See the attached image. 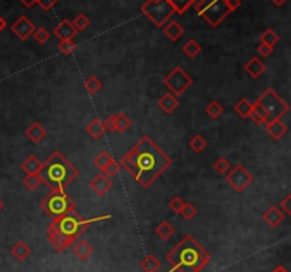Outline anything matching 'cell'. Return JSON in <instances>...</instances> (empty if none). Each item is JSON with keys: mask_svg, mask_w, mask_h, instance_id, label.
<instances>
[{"mask_svg": "<svg viewBox=\"0 0 291 272\" xmlns=\"http://www.w3.org/2000/svg\"><path fill=\"white\" fill-rule=\"evenodd\" d=\"M195 2L197 0H169V3L175 9V13H179V15H183Z\"/></svg>", "mask_w": 291, "mask_h": 272, "instance_id": "836d02e7", "label": "cell"}, {"mask_svg": "<svg viewBox=\"0 0 291 272\" xmlns=\"http://www.w3.org/2000/svg\"><path fill=\"white\" fill-rule=\"evenodd\" d=\"M185 205V201L182 200L179 195H176V197H173L172 200L169 201V208L172 209L175 214H179L181 212L182 207Z\"/></svg>", "mask_w": 291, "mask_h": 272, "instance_id": "b9f144b4", "label": "cell"}, {"mask_svg": "<svg viewBox=\"0 0 291 272\" xmlns=\"http://www.w3.org/2000/svg\"><path fill=\"white\" fill-rule=\"evenodd\" d=\"M284 218L285 215L283 214V211L278 208V207H270V208L263 214V221L268 225V227H271V228H277V227H280V224L284 221Z\"/></svg>", "mask_w": 291, "mask_h": 272, "instance_id": "5bb4252c", "label": "cell"}, {"mask_svg": "<svg viewBox=\"0 0 291 272\" xmlns=\"http://www.w3.org/2000/svg\"><path fill=\"white\" fill-rule=\"evenodd\" d=\"M273 48L274 47H270L267 44H263V43H260L259 47H257V51H259L260 55L263 57H268L271 53H273Z\"/></svg>", "mask_w": 291, "mask_h": 272, "instance_id": "7dc6e473", "label": "cell"}, {"mask_svg": "<svg viewBox=\"0 0 291 272\" xmlns=\"http://www.w3.org/2000/svg\"><path fill=\"white\" fill-rule=\"evenodd\" d=\"M47 136V130L40 124L39 121L32 123L27 130H26V137L32 141L33 144H39L40 141L44 140V137Z\"/></svg>", "mask_w": 291, "mask_h": 272, "instance_id": "9a60e30c", "label": "cell"}, {"mask_svg": "<svg viewBox=\"0 0 291 272\" xmlns=\"http://www.w3.org/2000/svg\"><path fill=\"white\" fill-rule=\"evenodd\" d=\"M10 254L17 261H26L29 255L32 254V248L24 241H17L16 244L10 248Z\"/></svg>", "mask_w": 291, "mask_h": 272, "instance_id": "ffe728a7", "label": "cell"}, {"mask_svg": "<svg viewBox=\"0 0 291 272\" xmlns=\"http://www.w3.org/2000/svg\"><path fill=\"white\" fill-rule=\"evenodd\" d=\"M86 131L90 136L93 137L94 140H98V138H101V137L104 136L105 128H104L103 126V121L100 120V119H93V120L87 124Z\"/></svg>", "mask_w": 291, "mask_h": 272, "instance_id": "603a6c76", "label": "cell"}, {"mask_svg": "<svg viewBox=\"0 0 291 272\" xmlns=\"http://www.w3.org/2000/svg\"><path fill=\"white\" fill-rule=\"evenodd\" d=\"M278 40H280V36H278V34L273 30V29H267V30H264L263 34L260 36V43L267 44V46H270V47H274L275 44L278 43Z\"/></svg>", "mask_w": 291, "mask_h": 272, "instance_id": "f1b7e54d", "label": "cell"}, {"mask_svg": "<svg viewBox=\"0 0 291 272\" xmlns=\"http://www.w3.org/2000/svg\"><path fill=\"white\" fill-rule=\"evenodd\" d=\"M195 9L212 27H217L232 13L226 0H197Z\"/></svg>", "mask_w": 291, "mask_h": 272, "instance_id": "5b68a950", "label": "cell"}, {"mask_svg": "<svg viewBox=\"0 0 291 272\" xmlns=\"http://www.w3.org/2000/svg\"><path fill=\"white\" fill-rule=\"evenodd\" d=\"M189 147L196 152V154H200V152L203 151L206 147H207V141H206L203 137L197 134V136L192 137V140L189 141Z\"/></svg>", "mask_w": 291, "mask_h": 272, "instance_id": "e575fe53", "label": "cell"}, {"mask_svg": "<svg viewBox=\"0 0 291 272\" xmlns=\"http://www.w3.org/2000/svg\"><path fill=\"white\" fill-rule=\"evenodd\" d=\"M157 235L161 238V240H171L173 237V234H175V228H173V225L171 223H168V221H162L161 224L158 225L157 230Z\"/></svg>", "mask_w": 291, "mask_h": 272, "instance_id": "d4e9b609", "label": "cell"}, {"mask_svg": "<svg viewBox=\"0 0 291 272\" xmlns=\"http://www.w3.org/2000/svg\"><path fill=\"white\" fill-rule=\"evenodd\" d=\"M182 50H183V53H185L188 57H190V59H195L197 55H200V51H202V46H200V44L195 40V39H190V40H188L185 44H183Z\"/></svg>", "mask_w": 291, "mask_h": 272, "instance_id": "4316f807", "label": "cell"}, {"mask_svg": "<svg viewBox=\"0 0 291 272\" xmlns=\"http://www.w3.org/2000/svg\"><path fill=\"white\" fill-rule=\"evenodd\" d=\"M244 72L247 73L250 77H253V79H259L260 76L266 72V66H264V63L260 59L252 57L247 63L244 64Z\"/></svg>", "mask_w": 291, "mask_h": 272, "instance_id": "ac0fdd59", "label": "cell"}, {"mask_svg": "<svg viewBox=\"0 0 291 272\" xmlns=\"http://www.w3.org/2000/svg\"><path fill=\"white\" fill-rule=\"evenodd\" d=\"M23 184L27 190L34 191L41 184V178H40L39 174H26V177L23 178Z\"/></svg>", "mask_w": 291, "mask_h": 272, "instance_id": "d590c367", "label": "cell"}, {"mask_svg": "<svg viewBox=\"0 0 291 272\" xmlns=\"http://www.w3.org/2000/svg\"><path fill=\"white\" fill-rule=\"evenodd\" d=\"M141 12L157 27H164L166 22L175 15V9L169 0H147L142 5Z\"/></svg>", "mask_w": 291, "mask_h": 272, "instance_id": "ba28073f", "label": "cell"}, {"mask_svg": "<svg viewBox=\"0 0 291 272\" xmlns=\"http://www.w3.org/2000/svg\"><path fill=\"white\" fill-rule=\"evenodd\" d=\"M179 214H181V215L183 216L186 221H192V220L197 215V209L193 204H190V202H185V205L182 207Z\"/></svg>", "mask_w": 291, "mask_h": 272, "instance_id": "8d00e7d4", "label": "cell"}, {"mask_svg": "<svg viewBox=\"0 0 291 272\" xmlns=\"http://www.w3.org/2000/svg\"><path fill=\"white\" fill-rule=\"evenodd\" d=\"M212 256L192 235L183 237V240L175 245L166 255L171 265V272H200L210 262Z\"/></svg>", "mask_w": 291, "mask_h": 272, "instance_id": "3957f363", "label": "cell"}, {"mask_svg": "<svg viewBox=\"0 0 291 272\" xmlns=\"http://www.w3.org/2000/svg\"><path fill=\"white\" fill-rule=\"evenodd\" d=\"M112 161H114V158H112V155H111V154H108L107 151H101L94 158V166L97 168H100L101 171H104L105 168L110 166Z\"/></svg>", "mask_w": 291, "mask_h": 272, "instance_id": "1f68e13d", "label": "cell"}, {"mask_svg": "<svg viewBox=\"0 0 291 272\" xmlns=\"http://www.w3.org/2000/svg\"><path fill=\"white\" fill-rule=\"evenodd\" d=\"M103 126L105 128V131H110V133H115L117 127H115V116H110L103 121Z\"/></svg>", "mask_w": 291, "mask_h": 272, "instance_id": "ee69618b", "label": "cell"}, {"mask_svg": "<svg viewBox=\"0 0 291 272\" xmlns=\"http://www.w3.org/2000/svg\"><path fill=\"white\" fill-rule=\"evenodd\" d=\"M205 112H206V114L210 117V119L216 120V119H219L222 114L225 113V108H223V105H222L219 101L213 100L212 103H209V104L206 105Z\"/></svg>", "mask_w": 291, "mask_h": 272, "instance_id": "f546056e", "label": "cell"}, {"mask_svg": "<svg viewBox=\"0 0 291 272\" xmlns=\"http://www.w3.org/2000/svg\"><path fill=\"white\" fill-rule=\"evenodd\" d=\"M226 2H228L229 8H230L232 12H235V10H237L242 6V0H226Z\"/></svg>", "mask_w": 291, "mask_h": 272, "instance_id": "c3c4849f", "label": "cell"}, {"mask_svg": "<svg viewBox=\"0 0 291 272\" xmlns=\"http://www.w3.org/2000/svg\"><path fill=\"white\" fill-rule=\"evenodd\" d=\"M79 168L74 167L60 151H54L48 157L39 176L41 183L47 185L51 191H64L79 177Z\"/></svg>", "mask_w": 291, "mask_h": 272, "instance_id": "277c9868", "label": "cell"}, {"mask_svg": "<svg viewBox=\"0 0 291 272\" xmlns=\"http://www.w3.org/2000/svg\"><path fill=\"white\" fill-rule=\"evenodd\" d=\"M41 167H43V162L36 155H29L20 166L26 174H39Z\"/></svg>", "mask_w": 291, "mask_h": 272, "instance_id": "44dd1931", "label": "cell"}, {"mask_svg": "<svg viewBox=\"0 0 291 272\" xmlns=\"http://www.w3.org/2000/svg\"><path fill=\"white\" fill-rule=\"evenodd\" d=\"M161 261L155 255H147L141 261V268L143 272H158L161 269Z\"/></svg>", "mask_w": 291, "mask_h": 272, "instance_id": "cb8c5ba5", "label": "cell"}, {"mask_svg": "<svg viewBox=\"0 0 291 272\" xmlns=\"http://www.w3.org/2000/svg\"><path fill=\"white\" fill-rule=\"evenodd\" d=\"M226 183H228L236 192H243L249 185L253 183L252 173L247 168L239 164L232 171H228L226 174Z\"/></svg>", "mask_w": 291, "mask_h": 272, "instance_id": "30bf717a", "label": "cell"}, {"mask_svg": "<svg viewBox=\"0 0 291 272\" xmlns=\"http://www.w3.org/2000/svg\"><path fill=\"white\" fill-rule=\"evenodd\" d=\"M256 104H259L261 107V110L266 113L267 123L273 120H280L284 114H287L288 110H290V105L287 104L273 88H267L259 97Z\"/></svg>", "mask_w": 291, "mask_h": 272, "instance_id": "52a82bcc", "label": "cell"}, {"mask_svg": "<svg viewBox=\"0 0 291 272\" xmlns=\"http://www.w3.org/2000/svg\"><path fill=\"white\" fill-rule=\"evenodd\" d=\"M71 23H72V26L76 27L77 32H81V30H86L87 27L90 26V19H88L86 15L80 13V15H77V16L74 17V20H72Z\"/></svg>", "mask_w": 291, "mask_h": 272, "instance_id": "74e56055", "label": "cell"}, {"mask_svg": "<svg viewBox=\"0 0 291 272\" xmlns=\"http://www.w3.org/2000/svg\"><path fill=\"white\" fill-rule=\"evenodd\" d=\"M76 48H77V46H76V43L72 40H60V43H58V50L63 55H65V56L72 55Z\"/></svg>", "mask_w": 291, "mask_h": 272, "instance_id": "60d3db41", "label": "cell"}, {"mask_svg": "<svg viewBox=\"0 0 291 272\" xmlns=\"http://www.w3.org/2000/svg\"><path fill=\"white\" fill-rule=\"evenodd\" d=\"M121 167L143 188H150L172 166L171 157L148 136H142L121 158Z\"/></svg>", "mask_w": 291, "mask_h": 272, "instance_id": "6da1fadb", "label": "cell"}, {"mask_svg": "<svg viewBox=\"0 0 291 272\" xmlns=\"http://www.w3.org/2000/svg\"><path fill=\"white\" fill-rule=\"evenodd\" d=\"M54 34L60 40H72L79 34V32L76 30V27L72 26L70 20L64 19L63 22L54 29Z\"/></svg>", "mask_w": 291, "mask_h": 272, "instance_id": "7c38bea8", "label": "cell"}, {"mask_svg": "<svg viewBox=\"0 0 291 272\" xmlns=\"http://www.w3.org/2000/svg\"><path fill=\"white\" fill-rule=\"evenodd\" d=\"M271 272H288V269H287L284 265H278V266H275Z\"/></svg>", "mask_w": 291, "mask_h": 272, "instance_id": "f907efd6", "label": "cell"}, {"mask_svg": "<svg viewBox=\"0 0 291 272\" xmlns=\"http://www.w3.org/2000/svg\"><path fill=\"white\" fill-rule=\"evenodd\" d=\"M20 2L23 3L26 8H32V6H34L37 3V0H20Z\"/></svg>", "mask_w": 291, "mask_h": 272, "instance_id": "681fc988", "label": "cell"}, {"mask_svg": "<svg viewBox=\"0 0 291 272\" xmlns=\"http://www.w3.org/2000/svg\"><path fill=\"white\" fill-rule=\"evenodd\" d=\"M84 87H86V90L91 96H94V94H97V93L103 88V81L100 80L97 76H90V77H87L86 81H84Z\"/></svg>", "mask_w": 291, "mask_h": 272, "instance_id": "484cf974", "label": "cell"}, {"mask_svg": "<svg viewBox=\"0 0 291 272\" xmlns=\"http://www.w3.org/2000/svg\"><path fill=\"white\" fill-rule=\"evenodd\" d=\"M164 33H165V36L169 40L178 41L183 34V27L178 22H169L164 27Z\"/></svg>", "mask_w": 291, "mask_h": 272, "instance_id": "7402d4cb", "label": "cell"}, {"mask_svg": "<svg viewBox=\"0 0 291 272\" xmlns=\"http://www.w3.org/2000/svg\"><path fill=\"white\" fill-rule=\"evenodd\" d=\"M40 208L51 220H55L71 211H76V202L71 200L70 195L65 191H51L40 202Z\"/></svg>", "mask_w": 291, "mask_h": 272, "instance_id": "8992f818", "label": "cell"}, {"mask_svg": "<svg viewBox=\"0 0 291 272\" xmlns=\"http://www.w3.org/2000/svg\"><path fill=\"white\" fill-rule=\"evenodd\" d=\"M5 208V202H3V201L0 200V211H2V209Z\"/></svg>", "mask_w": 291, "mask_h": 272, "instance_id": "db71d44e", "label": "cell"}, {"mask_svg": "<svg viewBox=\"0 0 291 272\" xmlns=\"http://www.w3.org/2000/svg\"><path fill=\"white\" fill-rule=\"evenodd\" d=\"M253 103H250L247 98H240L235 105V112L242 117V119H249V114L252 112Z\"/></svg>", "mask_w": 291, "mask_h": 272, "instance_id": "83f0119b", "label": "cell"}, {"mask_svg": "<svg viewBox=\"0 0 291 272\" xmlns=\"http://www.w3.org/2000/svg\"><path fill=\"white\" fill-rule=\"evenodd\" d=\"M115 116V127H117V133H125L128 128L131 127V120L126 117L124 113H118L114 114Z\"/></svg>", "mask_w": 291, "mask_h": 272, "instance_id": "d6a6232c", "label": "cell"}, {"mask_svg": "<svg viewBox=\"0 0 291 272\" xmlns=\"http://www.w3.org/2000/svg\"><path fill=\"white\" fill-rule=\"evenodd\" d=\"M158 105H159V108L164 110L166 114H171V113H173L178 108L179 100H178V97L173 96L171 91H168V93H165L164 96L158 100Z\"/></svg>", "mask_w": 291, "mask_h": 272, "instance_id": "d6986e66", "label": "cell"}, {"mask_svg": "<svg viewBox=\"0 0 291 272\" xmlns=\"http://www.w3.org/2000/svg\"><path fill=\"white\" fill-rule=\"evenodd\" d=\"M249 117L252 119L256 124H266L267 123V117H266V113L261 110V107L256 103H253L252 112L249 114Z\"/></svg>", "mask_w": 291, "mask_h": 272, "instance_id": "4dcf8cb0", "label": "cell"}, {"mask_svg": "<svg viewBox=\"0 0 291 272\" xmlns=\"http://www.w3.org/2000/svg\"><path fill=\"white\" fill-rule=\"evenodd\" d=\"M280 209L283 211L284 215H291V194H288V195L280 202Z\"/></svg>", "mask_w": 291, "mask_h": 272, "instance_id": "f6af8a7d", "label": "cell"}, {"mask_svg": "<svg viewBox=\"0 0 291 272\" xmlns=\"http://www.w3.org/2000/svg\"><path fill=\"white\" fill-rule=\"evenodd\" d=\"M213 168H214V171H216L217 174L223 176V174H228V171L230 170V162H229L228 158L221 157V158H217V160L214 161Z\"/></svg>", "mask_w": 291, "mask_h": 272, "instance_id": "f35d334b", "label": "cell"}, {"mask_svg": "<svg viewBox=\"0 0 291 272\" xmlns=\"http://www.w3.org/2000/svg\"><path fill=\"white\" fill-rule=\"evenodd\" d=\"M119 167H121V166H119V162H117V161L114 160L112 162H111L110 166H108V167L104 170L103 174L105 177H108V178H112V177H115L117 174H118Z\"/></svg>", "mask_w": 291, "mask_h": 272, "instance_id": "7bdbcfd3", "label": "cell"}, {"mask_svg": "<svg viewBox=\"0 0 291 272\" xmlns=\"http://www.w3.org/2000/svg\"><path fill=\"white\" fill-rule=\"evenodd\" d=\"M72 254L79 258L80 261H87L90 256L94 254V248L91 247L90 242H87L84 240H80L79 242L72 244Z\"/></svg>", "mask_w": 291, "mask_h": 272, "instance_id": "2e32d148", "label": "cell"}, {"mask_svg": "<svg viewBox=\"0 0 291 272\" xmlns=\"http://www.w3.org/2000/svg\"><path fill=\"white\" fill-rule=\"evenodd\" d=\"M271 2L274 3L275 6H283V5L285 3V2H287V0H271Z\"/></svg>", "mask_w": 291, "mask_h": 272, "instance_id": "f5cc1de1", "label": "cell"}, {"mask_svg": "<svg viewBox=\"0 0 291 272\" xmlns=\"http://www.w3.org/2000/svg\"><path fill=\"white\" fill-rule=\"evenodd\" d=\"M90 187H91V190H93L95 194H98L100 197H104V195L112 188V183H111V178L105 177L104 174H100V176L94 177V178L91 180Z\"/></svg>", "mask_w": 291, "mask_h": 272, "instance_id": "4fadbf2b", "label": "cell"}, {"mask_svg": "<svg viewBox=\"0 0 291 272\" xmlns=\"http://www.w3.org/2000/svg\"><path fill=\"white\" fill-rule=\"evenodd\" d=\"M5 27H6V20H5L3 17L0 16V32H2V30H3Z\"/></svg>", "mask_w": 291, "mask_h": 272, "instance_id": "816d5d0a", "label": "cell"}, {"mask_svg": "<svg viewBox=\"0 0 291 272\" xmlns=\"http://www.w3.org/2000/svg\"><path fill=\"white\" fill-rule=\"evenodd\" d=\"M57 3H58V0H37V5H39L43 10H46V12L54 8Z\"/></svg>", "mask_w": 291, "mask_h": 272, "instance_id": "bcb514c9", "label": "cell"}, {"mask_svg": "<svg viewBox=\"0 0 291 272\" xmlns=\"http://www.w3.org/2000/svg\"><path fill=\"white\" fill-rule=\"evenodd\" d=\"M32 36L34 37V40L37 41L39 44H44V43H47L48 39H50V33H48L47 29H44V27H39V29H36Z\"/></svg>", "mask_w": 291, "mask_h": 272, "instance_id": "ab89813d", "label": "cell"}, {"mask_svg": "<svg viewBox=\"0 0 291 272\" xmlns=\"http://www.w3.org/2000/svg\"><path fill=\"white\" fill-rule=\"evenodd\" d=\"M164 84L169 88V91L173 96L179 97L193 84V79L182 67L178 66L164 79Z\"/></svg>", "mask_w": 291, "mask_h": 272, "instance_id": "9c48e42d", "label": "cell"}, {"mask_svg": "<svg viewBox=\"0 0 291 272\" xmlns=\"http://www.w3.org/2000/svg\"><path fill=\"white\" fill-rule=\"evenodd\" d=\"M36 30V26L30 19L26 16H22L17 19L15 23L12 24V32L16 34L20 40H27Z\"/></svg>", "mask_w": 291, "mask_h": 272, "instance_id": "8fae6325", "label": "cell"}, {"mask_svg": "<svg viewBox=\"0 0 291 272\" xmlns=\"http://www.w3.org/2000/svg\"><path fill=\"white\" fill-rule=\"evenodd\" d=\"M266 131H267V134L273 140H280V138H283L285 136L287 126L281 121V119L280 120L268 121V123H266Z\"/></svg>", "mask_w": 291, "mask_h": 272, "instance_id": "e0dca14e", "label": "cell"}, {"mask_svg": "<svg viewBox=\"0 0 291 272\" xmlns=\"http://www.w3.org/2000/svg\"><path fill=\"white\" fill-rule=\"evenodd\" d=\"M111 215L98 216L93 220H84L77 211H71L65 215L51 220V224L47 228L48 244L57 252H64L68 249L81 237V234L94 223L110 220Z\"/></svg>", "mask_w": 291, "mask_h": 272, "instance_id": "7a4b0ae2", "label": "cell"}]
</instances>
